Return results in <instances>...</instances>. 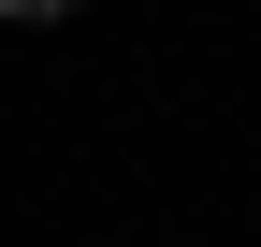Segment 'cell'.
Here are the masks:
<instances>
[{
    "label": "cell",
    "instance_id": "obj_1",
    "mask_svg": "<svg viewBox=\"0 0 261 247\" xmlns=\"http://www.w3.org/2000/svg\"><path fill=\"white\" fill-rule=\"evenodd\" d=\"M0 15H15V29H58V15H73V0H0Z\"/></svg>",
    "mask_w": 261,
    "mask_h": 247
}]
</instances>
